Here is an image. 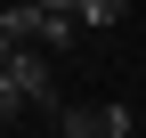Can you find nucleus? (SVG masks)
<instances>
[{
  "label": "nucleus",
  "mask_w": 146,
  "mask_h": 138,
  "mask_svg": "<svg viewBox=\"0 0 146 138\" xmlns=\"http://www.w3.org/2000/svg\"><path fill=\"white\" fill-rule=\"evenodd\" d=\"M57 138H130V106H65Z\"/></svg>",
  "instance_id": "1"
},
{
  "label": "nucleus",
  "mask_w": 146,
  "mask_h": 138,
  "mask_svg": "<svg viewBox=\"0 0 146 138\" xmlns=\"http://www.w3.org/2000/svg\"><path fill=\"white\" fill-rule=\"evenodd\" d=\"M0 73H8L16 90L33 98V106H49V98H57V73H49V57H41V49H16V57L0 65Z\"/></svg>",
  "instance_id": "2"
},
{
  "label": "nucleus",
  "mask_w": 146,
  "mask_h": 138,
  "mask_svg": "<svg viewBox=\"0 0 146 138\" xmlns=\"http://www.w3.org/2000/svg\"><path fill=\"white\" fill-rule=\"evenodd\" d=\"M0 33H8V41H41V8H33V0H25V8H0Z\"/></svg>",
  "instance_id": "3"
},
{
  "label": "nucleus",
  "mask_w": 146,
  "mask_h": 138,
  "mask_svg": "<svg viewBox=\"0 0 146 138\" xmlns=\"http://www.w3.org/2000/svg\"><path fill=\"white\" fill-rule=\"evenodd\" d=\"M130 0H81V25H122Z\"/></svg>",
  "instance_id": "4"
},
{
  "label": "nucleus",
  "mask_w": 146,
  "mask_h": 138,
  "mask_svg": "<svg viewBox=\"0 0 146 138\" xmlns=\"http://www.w3.org/2000/svg\"><path fill=\"white\" fill-rule=\"evenodd\" d=\"M25 106H33V98H25V90H16V81H8V73H0V122H16V114H25Z\"/></svg>",
  "instance_id": "5"
},
{
  "label": "nucleus",
  "mask_w": 146,
  "mask_h": 138,
  "mask_svg": "<svg viewBox=\"0 0 146 138\" xmlns=\"http://www.w3.org/2000/svg\"><path fill=\"white\" fill-rule=\"evenodd\" d=\"M41 16H81V0H33Z\"/></svg>",
  "instance_id": "6"
},
{
  "label": "nucleus",
  "mask_w": 146,
  "mask_h": 138,
  "mask_svg": "<svg viewBox=\"0 0 146 138\" xmlns=\"http://www.w3.org/2000/svg\"><path fill=\"white\" fill-rule=\"evenodd\" d=\"M16 49H25V41H8V33H0V65H8V57H16Z\"/></svg>",
  "instance_id": "7"
}]
</instances>
